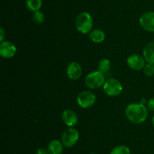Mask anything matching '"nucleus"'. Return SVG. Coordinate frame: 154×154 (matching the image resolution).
<instances>
[{
    "label": "nucleus",
    "instance_id": "obj_5",
    "mask_svg": "<svg viewBox=\"0 0 154 154\" xmlns=\"http://www.w3.org/2000/svg\"><path fill=\"white\" fill-rule=\"evenodd\" d=\"M79 140V132L73 127H69L66 129L62 135V143L64 146L68 148L72 147Z\"/></svg>",
    "mask_w": 154,
    "mask_h": 154
},
{
    "label": "nucleus",
    "instance_id": "obj_4",
    "mask_svg": "<svg viewBox=\"0 0 154 154\" xmlns=\"http://www.w3.org/2000/svg\"><path fill=\"white\" fill-rule=\"evenodd\" d=\"M103 91L108 96L117 97L123 91V86L119 80L111 78L105 81L103 85Z\"/></svg>",
    "mask_w": 154,
    "mask_h": 154
},
{
    "label": "nucleus",
    "instance_id": "obj_13",
    "mask_svg": "<svg viewBox=\"0 0 154 154\" xmlns=\"http://www.w3.org/2000/svg\"><path fill=\"white\" fill-rule=\"evenodd\" d=\"M63 143L59 140H53L48 143V150L50 154H62L63 152Z\"/></svg>",
    "mask_w": 154,
    "mask_h": 154
},
{
    "label": "nucleus",
    "instance_id": "obj_10",
    "mask_svg": "<svg viewBox=\"0 0 154 154\" xmlns=\"http://www.w3.org/2000/svg\"><path fill=\"white\" fill-rule=\"evenodd\" d=\"M66 74L72 80H78L82 75V67L78 62H72L66 69Z\"/></svg>",
    "mask_w": 154,
    "mask_h": 154
},
{
    "label": "nucleus",
    "instance_id": "obj_1",
    "mask_svg": "<svg viewBox=\"0 0 154 154\" xmlns=\"http://www.w3.org/2000/svg\"><path fill=\"white\" fill-rule=\"evenodd\" d=\"M125 114L131 122L141 124L147 119L148 109L143 104H131L126 107Z\"/></svg>",
    "mask_w": 154,
    "mask_h": 154
},
{
    "label": "nucleus",
    "instance_id": "obj_17",
    "mask_svg": "<svg viewBox=\"0 0 154 154\" xmlns=\"http://www.w3.org/2000/svg\"><path fill=\"white\" fill-rule=\"evenodd\" d=\"M110 154H131V150L128 146L124 145L117 146L111 150Z\"/></svg>",
    "mask_w": 154,
    "mask_h": 154
},
{
    "label": "nucleus",
    "instance_id": "obj_18",
    "mask_svg": "<svg viewBox=\"0 0 154 154\" xmlns=\"http://www.w3.org/2000/svg\"><path fill=\"white\" fill-rule=\"evenodd\" d=\"M45 14L41 11H37L35 12H33L32 20L36 24H42L45 21Z\"/></svg>",
    "mask_w": 154,
    "mask_h": 154
},
{
    "label": "nucleus",
    "instance_id": "obj_9",
    "mask_svg": "<svg viewBox=\"0 0 154 154\" xmlns=\"http://www.w3.org/2000/svg\"><path fill=\"white\" fill-rule=\"evenodd\" d=\"M17 52V48L9 41H3L0 43V55L5 59L13 57Z\"/></svg>",
    "mask_w": 154,
    "mask_h": 154
},
{
    "label": "nucleus",
    "instance_id": "obj_12",
    "mask_svg": "<svg viewBox=\"0 0 154 154\" xmlns=\"http://www.w3.org/2000/svg\"><path fill=\"white\" fill-rule=\"evenodd\" d=\"M143 57L146 62L154 64V41L146 45L143 50Z\"/></svg>",
    "mask_w": 154,
    "mask_h": 154
},
{
    "label": "nucleus",
    "instance_id": "obj_8",
    "mask_svg": "<svg viewBox=\"0 0 154 154\" xmlns=\"http://www.w3.org/2000/svg\"><path fill=\"white\" fill-rule=\"evenodd\" d=\"M127 65L134 70H141L146 65V60L143 56L137 54H131L127 58Z\"/></svg>",
    "mask_w": 154,
    "mask_h": 154
},
{
    "label": "nucleus",
    "instance_id": "obj_14",
    "mask_svg": "<svg viewBox=\"0 0 154 154\" xmlns=\"http://www.w3.org/2000/svg\"><path fill=\"white\" fill-rule=\"evenodd\" d=\"M89 38H90V39L93 42L99 44L104 42V40L105 39V34L102 30L96 29V30H92L89 33Z\"/></svg>",
    "mask_w": 154,
    "mask_h": 154
},
{
    "label": "nucleus",
    "instance_id": "obj_2",
    "mask_svg": "<svg viewBox=\"0 0 154 154\" xmlns=\"http://www.w3.org/2000/svg\"><path fill=\"white\" fill-rule=\"evenodd\" d=\"M77 30L83 34L90 33L93 30V21L88 12H82L77 16L75 20Z\"/></svg>",
    "mask_w": 154,
    "mask_h": 154
},
{
    "label": "nucleus",
    "instance_id": "obj_21",
    "mask_svg": "<svg viewBox=\"0 0 154 154\" xmlns=\"http://www.w3.org/2000/svg\"><path fill=\"white\" fill-rule=\"evenodd\" d=\"M36 154H50L49 152H48V149L44 147H41L38 148L36 151Z\"/></svg>",
    "mask_w": 154,
    "mask_h": 154
},
{
    "label": "nucleus",
    "instance_id": "obj_6",
    "mask_svg": "<svg viewBox=\"0 0 154 154\" xmlns=\"http://www.w3.org/2000/svg\"><path fill=\"white\" fill-rule=\"evenodd\" d=\"M96 96L93 92L90 91H84L81 92L77 97V102L78 105L84 109L89 108L95 104Z\"/></svg>",
    "mask_w": 154,
    "mask_h": 154
},
{
    "label": "nucleus",
    "instance_id": "obj_20",
    "mask_svg": "<svg viewBox=\"0 0 154 154\" xmlns=\"http://www.w3.org/2000/svg\"><path fill=\"white\" fill-rule=\"evenodd\" d=\"M147 109L150 110V111L154 112V97L150 98L147 102Z\"/></svg>",
    "mask_w": 154,
    "mask_h": 154
},
{
    "label": "nucleus",
    "instance_id": "obj_19",
    "mask_svg": "<svg viewBox=\"0 0 154 154\" xmlns=\"http://www.w3.org/2000/svg\"><path fill=\"white\" fill-rule=\"evenodd\" d=\"M143 72H144V75L147 77L153 76L154 75V64L153 63H147L144 66V69H143Z\"/></svg>",
    "mask_w": 154,
    "mask_h": 154
},
{
    "label": "nucleus",
    "instance_id": "obj_23",
    "mask_svg": "<svg viewBox=\"0 0 154 154\" xmlns=\"http://www.w3.org/2000/svg\"><path fill=\"white\" fill-rule=\"evenodd\" d=\"M152 125H153V126L154 128V115H153V117H152Z\"/></svg>",
    "mask_w": 154,
    "mask_h": 154
},
{
    "label": "nucleus",
    "instance_id": "obj_3",
    "mask_svg": "<svg viewBox=\"0 0 154 154\" xmlns=\"http://www.w3.org/2000/svg\"><path fill=\"white\" fill-rule=\"evenodd\" d=\"M85 85L90 89H98L103 87L105 82V78L104 73L100 71H93L87 74L84 80Z\"/></svg>",
    "mask_w": 154,
    "mask_h": 154
},
{
    "label": "nucleus",
    "instance_id": "obj_16",
    "mask_svg": "<svg viewBox=\"0 0 154 154\" xmlns=\"http://www.w3.org/2000/svg\"><path fill=\"white\" fill-rule=\"evenodd\" d=\"M111 69V62L108 59L103 58L99 60L98 63V70L102 72V73H105Z\"/></svg>",
    "mask_w": 154,
    "mask_h": 154
},
{
    "label": "nucleus",
    "instance_id": "obj_11",
    "mask_svg": "<svg viewBox=\"0 0 154 154\" xmlns=\"http://www.w3.org/2000/svg\"><path fill=\"white\" fill-rule=\"evenodd\" d=\"M62 120L67 126L74 127L78 122V115L72 110H66L62 113Z\"/></svg>",
    "mask_w": 154,
    "mask_h": 154
},
{
    "label": "nucleus",
    "instance_id": "obj_22",
    "mask_svg": "<svg viewBox=\"0 0 154 154\" xmlns=\"http://www.w3.org/2000/svg\"><path fill=\"white\" fill-rule=\"evenodd\" d=\"M5 31L4 30H3L2 27H1V28H0V41H1V42L5 41Z\"/></svg>",
    "mask_w": 154,
    "mask_h": 154
},
{
    "label": "nucleus",
    "instance_id": "obj_15",
    "mask_svg": "<svg viewBox=\"0 0 154 154\" xmlns=\"http://www.w3.org/2000/svg\"><path fill=\"white\" fill-rule=\"evenodd\" d=\"M26 6L28 10L35 12L42 8V0H26Z\"/></svg>",
    "mask_w": 154,
    "mask_h": 154
},
{
    "label": "nucleus",
    "instance_id": "obj_7",
    "mask_svg": "<svg viewBox=\"0 0 154 154\" xmlns=\"http://www.w3.org/2000/svg\"><path fill=\"white\" fill-rule=\"evenodd\" d=\"M139 24L144 30L154 33V11L145 12L139 18Z\"/></svg>",
    "mask_w": 154,
    "mask_h": 154
}]
</instances>
